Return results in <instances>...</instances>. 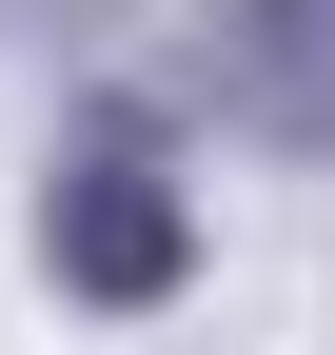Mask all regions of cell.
Returning a JSON list of instances; mask_svg holds the SVG:
<instances>
[{
    "instance_id": "1",
    "label": "cell",
    "mask_w": 335,
    "mask_h": 355,
    "mask_svg": "<svg viewBox=\"0 0 335 355\" xmlns=\"http://www.w3.org/2000/svg\"><path fill=\"white\" fill-rule=\"evenodd\" d=\"M60 257H79V277H118V296H138L158 257H178V217H158V158H99V198L60 217Z\"/></svg>"
}]
</instances>
